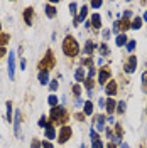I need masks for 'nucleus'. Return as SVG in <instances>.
<instances>
[{
    "instance_id": "obj_1",
    "label": "nucleus",
    "mask_w": 147,
    "mask_h": 148,
    "mask_svg": "<svg viewBox=\"0 0 147 148\" xmlns=\"http://www.w3.org/2000/svg\"><path fill=\"white\" fill-rule=\"evenodd\" d=\"M49 123L51 125H61V126H66V123L69 120V113L66 111L64 106H54V108H51L49 111Z\"/></svg>"
},
{
    "instance_id": "obj_2",
    "label": "nucleus",
    "mask_w": 147,
    "mask_h": 148,
    "mask_svg": "<svg viewBox=\"0 0 147 148\" xmlns=\"http://www.w3.org/2000/svg\"><path fill=\"white\" fill-rule=\"evenodd\" d=\"M63 52H64L66 57H76V56L80 54V44H78V40L74 39L73 36H68L64 37V40H63Z\"/></svg>"
},
{
    "instance_id": "obj_3",
    "label": "nucleus",
    "mask_w": 147,
    "mask_h": 148,
    "mask_svg": "<svg viewBox=\"0 0 147 148\" xmlns=\"http://www.w3.org/2000/svg\"><path fill=\"white\" fill-rule=\"evenodd\" d=\"M56 66V56L53 52V49H47L44 57L37 62V69L39 71H51V69H54Z\"/></svg>"
},
{
    "instance_id": "obj_4",
    "label": "nucleus",
    "mask_w": 147,
    "mask_h": 148,
    "mask_svg": "<svg viewBox=\"0 0 147 148\" xmlns=\"http://www.w3.org/2000/svg\"><path fill=\"white\" fill-rule=\"evenodd\" d=\"M71 136H73V130H71L69 125H66V126H61V128H59V133H58L56 140H58V143L64 145L68 140H71Z\"/></svg>"
},
{
    "instance_id": "obj_5",
    "label": "nucleus",
    "mask_w": 147,
    "mask_h": 148,
    "mask_svg": "<svg viewBox=\"0 0 147 148\" xmlns=\"http://www.w3.org/2000/svg\"><path fill=\"white\" fill-rule=\"evenodd\" d=\"M22 18H24V24L31 27L32 25V22H34V7H27V9H24L22 12Z\"/></svg>"
},
{
    "instance_id": "obj_6",
    "label": "nucleus",
    "mask_w": 147,
    "mask_h": 148,
    "mask_svg": "<svg viewBox=\"0 0 147 148\" xmlns=\"http://www.w3.org/2000/svg\"><path fill=\"white\" fill-rule=\"evenodd\" d=\"M135 67H137V57H135V56H129V59L125 61V66H123L125 73L132 74L134 71H135Z\"/></svg>"
},
{
    "instance_id": "obj_7",
    "label": "nucleus",
    "mask_w": 147,
    "mask_h": 148,
    "mask_svg": "<svg viewBox=\"0 0 147 148\" xmlns=\"http://www.w3.org/2000/svg\"><path fill=\"white\" fill-rule=\"evenodd\" d=\"M9 77L14 81L15 79V52H9Z\"/></svg>"
},
{
    "instance_id": "obj_8",
    "label": "nucleus",
    "mask_w": 147,
    "mask_h": 148,
    "mask_svg": "<svg viewBox=\"0 0 147 148\" xmlns=\"http://www.w3.org/2000/svg\"><path fill=\"white\" fill-rule=\"evenodd\" d=\"M110 79V69L108 67H101L100 73H98V83L100 84H107Z\"/></svg>"
},
{
    "instance_id": "obj_9",
    "label": "nucleus",
    "mask_w": 147,
    "mask_h": 148,
    "mask_svg": "<svg viewBox=\"0 0 147 148\" xmlns=\"http://www.w3.org/2000/svg\"><path fill=\"white\" fill-rule=\"evenodd\" d=\"M14 133H15V136L20 138V111L15 110V114H14Z\"/></svg>"
},
{
    "instance_id": "obj_10",
    "label": "nucleus",
    "mask_w": 147,
    "mask_h": 148,
    "mask_svg": "<svg viewBox=\"0 0 147 148\" xmlns=\"http://www.w3.org/2000/svg\"><path fill=\"white\" fill-rule=\"evenodd\" d=\"M44 136H46V140H54L56 136H58V133H56V128L54 125H51V123H47V126L44 128Z\"/></svg>"
},
{
    "instance_id": "obj_11",
    "label": "nucleus",
    "mask_w": 147,
    "mask_h": 148,
    "mask_svg": "<svg viewBox=\"0 0 147 148\" xmlns=\"http://www.w3.org/2000/svg\"><path fill=\"white\" fill-rule=\"evenodd\" d=\"M129 27H130V22H129V18H125V17L113 24V30H115V32H119L120 29H122V30H127Z\"/></svg>"
},
{
    "instance_id": "obj_12",
    "label": "nucleus",
    "mask_w": 147,
    "mask_h": 148,
    "mask_svg": "<svg viewBox=\"0 0 147 148\" xmlns=\"http://www.w3.org/2000/svg\"><path fill=\"white\" fill-rule=\"evenodd\" d=\"M105 92H107V96H115L117 94V83L115 81H108V83L105 84Z\"/></svg>"
},
{
    "instance_id": "obj_13",
    "label": "nucleus",
    "mask_w": 147,
    "mask_h": 148,
    "mask_svg": "<svg viewBox=\"0 0 147 148\" xmlns=\"http://www.w3.org/2000/svg\"><path fill=\"white\" fill-rule=\"evenodd\" d=\"M86 15H88V5H83L81 10L78 12V17L74 18V25H78L80 22H85V18H86Z\"/></svg>"
},
{
    "instance_id": "obj_14",
    "label": "nucleus",
    "mask_w": 147,
    "mask_h": 148,
    "mask_svg": "<svg viewBox=\"0 0 147 148\" xmlns=\"http://www.w3.org/2000/svg\"><path fill=\"white\" fill-rule=\"evenodd\" d=\"M85 79H86V74H85V69H83V67H78V69L74 71V81H76V84L85 83Z\"/></svg>"
},
{
    "instance_id": "obj_15",
    "label": "nucleus",
    "mask_w": 147,
    "mask_h": 148,
    "mask_svg": "<svg viewBox=\"0 0 147 148\" xmlns=\"http://www.w3.org/2000/svg\"><path fill=\"white\" fill-rule=\"evenodd\" d=\"M44 10H46V17L47 18H54L56 14H58V12H56V7L53 5V3H49V2L44 5Z\"/></svg>"
},
{
    "instance_id": "obj_16",
    "label": "nucleus",
    "mask_w": 147,
    "mask_h": 148,
    "mask_svg": "<svg viewBox=\"0 0 147 148\" xmlns=\"http://www.w3.org/2000/svg\"><path fill=\"white\" fill-rule=\"evenodd\" d=\"M37 81L42 84H49V71H39V74H37Z\"/></svg>"
},
{
    "instance_id": "obj_17",
    "label": "nucleus",
    "mask_w": 147,
    "mask_h": 148,
    "mask_svg": "<svg viewBox=\"0 0 147 148\" xmlns=\"http://www.w3.org/2000/svg\"><path fill=\"white\" fill-rule=\"evenodd\" d=\"M90 25H92L95 30L101 27V18H100L98 14H93V15H92V18H90Z\"/></svg>"
},
{
    "instance_id": "obj_18",
    "label": "nucleus",
    "mask_w": 147,
    "mask_h": 148,
    "mask_svg": "<svg viewBox=\"0 0 147 148\" xmlns=\"http://www.w3.org/2000/svg\"><path fill=\"white\" fill-rule=\"evenodd\" d=\"M93 51H95V42L93 40H86V44H85V49H83V52L88 56V57H92V54H93Z\"/></svg>"
},
{
    "instance_id": "obj_19",
    "label": "nucleus",
    "mask_w": 147,
    "mask_h": 148,
    "mask_svg": "<svg viewBox=\"0 0 147 148\" xmlns=\"http://www.w3.org/2000/svg\"><path fill=\"white\" fill-rule=\"evenodd\" d=\"M83 114H85V116L93 114V103L92 101H85L83 103Z\"/></svg>"
},
{
    "instance_id": "obj_20",
    "label": "nucleus",
    "mask_w": 147,
    "mask_h": 148,
    "mask_svg": "<svg viewBox=\"0 0 147 148\" xmlns=\"http://www.w3.org/2000/svg\"><path fill=\"white\" fill-rule=\"evenodd\" d=\"M5 106H7V121L9 123H12L14 121V114H12V111H14V104H12V101H7L5 103Z\"/></svg>"
},
{
    "instance_id": "obj_21",
    "label": "nucleus",
    "mask_w": 147,
    "mask_h": 148,
    "mask_svg": "<svg viewBox=\"0 0 147 148\" xmlns=\"http://www.w3.org/2000/svg\"><path fill=\"white\" fill-rule=\"evenodd\" d=\"M105 108H107V111H108V114H112V113L115 111V108H117V103L113 101L112 98H108V99L105 101Z\"/></svg>"
},
{
    "instance_id": "obj_22",
    "label": "nucleus",
    "mask_w": 147,
    "mask_h": 148,
    "mask_svg": "<svg viewBox=\"0 0 147 148\" xmlns=\"http://www.w3.org/2000/svg\"><path fill=\"white\" fill-rule=\"evenodd\" d=\"M95 120H96V128H98V130H105V116L96 114V116H95ZM95 120H93V125H95Z\"/></svg>"
},
{
    "instance_id": "obj_23",
    "label": "nucleus",
    "mask_w": 147,
    "mask_h": 148,
    "mask_svg": "<svg viewBox=\"0 0 147 148\" xmlns=\"http://www.w3.org/2000/svg\"><path fill=\"white\" fill-rule=\"evenodd\" d=\"M85 88H86V91H88V94H90V96H92V89H93V86H95V79H93V77H86V79H85Z\"/></svg>"
},
{
    "instance_id": "obj_24",
    "label": "nucleus",
    "mask_w": 147,
    "mask_h": 148,
    "mask_svg": "<svg viewBox=\"0 0 147 148\" xmlns=\"http://www.w3.org/2000/svg\"><path fill=\"white\" fill-rule=\"evenodd\" d=\"M9 40H10V34H7V32L0 34V47H5L9 44Z\"/></svg>"
},
{
    "instance_id": "obj_25",
    "label": "nucleus",
    "mask_w": 147,
    "mask_h": 148,
    "mask_svg": "<svg viewBox=\"0 0 147 148\" xmlns=\"http://www.w3.org/2000/svg\"><path fill=\"white\" fill-rule=\"evenodd\" d=\"M69 14H71L74 18L78 17V3H76V2H69Z\"/></svg>"
},
{
    "instance_id": "obj_26",
    "label": "nucleus",
    "mask_w": 147,
    "mask_h": 148,
    "mask_svg": "<svg viewBox=\"0 0 147 148\" xmlns=\"http://www.w3.org/2000/svg\"><path fill=\"white\" fill-rule=\"evenodd\" d=\"M115 42H117V46H119V47L125 46V44H127V36H125V34H119Z\"/></svg>"
},
{
    "instance_id": "obj_27",
    "label": "nucleus",
    "mask_w": 147,
    "mask_h": 148,
    "mask_svg": "<svg viewBox=\"0 0 147 148\" xmlns=\"http://www.w3.org/2000/svg\"><path fill=\"white\" fill-rule=\"evenodd\" d=\"M130 27L135 29V30H137V29H140V27H142V18H140V17H135L132 22H130Z\"/></svg>"
},
{
    "instance_id": "obj_28",
    "label": "nucleus",
    "mask_w": 147,
    "mask_h": 148,
    "mask_svg": "<svg viewBox=\"0 0 147 148\" xmlns=\"http://www.w3.org/2000/svg\"><path fill=\"white\" fill-rule=\"evenodd\" d=\"M47 103H49V106H51V108L58 106V96H56V94H49V98H47Z\"/></svg>"
},
{
    "instance_id": "obj_29",
    "label": "nucleus",
    "mask_w": 147,
    "mask_h": 148,
    "mask_svg": "<svg viewBox=\"0 0 147 148\" xmlns=\"http://www.w3.org/2000/svg\"><path fill=\"white\" fill-rule=\"evenodd\" d=\"M73 94L76 99H80V96H81V86L80 84H74L73 86Z\"/></svg>"
},
{
    "instance_id": "obj_30",
    "label": "nucleus",
    "mask_w": 147,
    "mask_h": 148,
    "mask_svg": "<svg viewBox=\"0 0 147 148\" xmlns=\"http://www.w3.org/2000/svg\"><path fill=\"white\" fill-rule=\"evenodd\" d=\"M47 123H49V118H47V116H41V118H39V121H37V125H39L41 128H46Z\"/></svg>"
},
{
    "instance_id": "obj_31",
    "label": "nucleus",
    "mask_w": 147,
    "mask_h": 148,
    "mask_svg": "<svg viewBox=\"0 0 147 148\" xmlns=\"http://www.w3.org/2000/svg\"><path fill=\"white\" fill-rule=\"evenodd\" d=\"M58 88H59V83H58V79H53V81H49V89L53 91V94H54V91H58Z\"/></svg>"
},
{
    "instance_id": "obj_32",
    "label": "nucleus",
    "mask_w": 147,
    "mask_h": 148,
    "mask_svg": "<svg viewBox=\"0 0 147 148\" xmlns=\"http://www.w3.org/2000/svg\"><path fill=\"white\" fill-rule=\"evenodd\" d=\"M115 135H117V138H119V140H122V136H123V128L120 126L119 123L115 125Z\"/></svg>"
},
{
    "instance_id": "obj_33",
    "label": "nucleus",
    "mask_w": 147,
    "mask_h": 148,
    "mask_svg": "<svg viewBox=\"0 0 147 148\" xmlns=\"http://www.w3.org/2000/svg\"><path fill=\"white\" fill-rule=\"evenodd\" d=\"M93 64H95V62H93V59H92V57H85V59H81V67H83V66L93 67Z\"/></svg>"
},
{
    "instance_id": "obj_34",
    "label": "nucleus",
    "mask_w": 147,
    "mask_h": 148,
    "mask_svg": "<svg viewBox=\"0 0 147 148\" xmlns=\"http://www.w3.org/2000/svg\"><path fill=\"white\" fill-rule=\"evenodd\" d=\"M108 52H110V49H108V46H107V44L103 42V44L100 46V54H101V56H107Z\"/></svg>"
},
{
    "instance_id": "obj_35",
    "label": "nucleus",
    "mask_w": 147,
    "mask_h": 148,
    "mask_svg": "<svg viewBox=\"0 0 147 148\" xmlns=\"http://www.w3.org/2000/svg\"><path fill=\"white\" fill-rule=\"evenodd\" d=\"M142 91L147 92V71L142 74Z\"/></svg>"
},
{
    "instance_id": "obj_36",
    "label": "nucleus",
    "mask_w": 147,
    "mask_h": 148,
    "mask_svg": "<svg viewBox=\"0 0 147 148\" xmlns=\"http://www.w3.org/2000/svg\"><path fill=\"white\" fill-rule=\"evenodd\" d=\"M115 110L119 111L120 114H122V113H125V101H120V103H117V108H115Z\"/></svg>"
},
{
    "instance_id": "obj_37",
    "label": "nucleus",
    "mask_w": 147,
    "mask_h": 148,
    "mask_svg": "<svg viewBox=\"0 0 147 148\" xmlns=\"http://www.w3.org/2000/svg\"><path fill=\"white\" fill-rule=\"evenodd\" d=\"M31 148H41V140L39 138H32V141H31Z\"/></svg>"
},
{
    "instance_id": "obj_38",
    "label": "nucleus",
    "mask_w": 147,
    "mask_h": 148,
    "mask_svg": "<svg viewBox=\"0 0 147 148\" xmlns=\"http://www.w3.org/2000/svg\"><path fill=\"white\" fill-rule=\"evenodd\" d=\"M90 138H92V141H95V140H100V136H98V133L95 131V128H92V131H90Z\"/></svg>"
},
{
    "instance_id": "obj_39",
    "label": "nucleus",
    "mask_w": 147,
    "mask_h": 148,
    "mask_svg": "<svg viewBox=\"0 0 147 148\" xmlns=\"http://www.w3.org/2000/svg\"><path fill=\"white\" fill-rule=\"evenodd\" d=\"M41 147H42V148H54V147H53V143H51L49 140H44V141H41Z\"/></svg>"
},
{
    "instance_id": "obj_40",
    "label": "nucleus",
    "mask_w": 147,
    "mask_h": 148,
    "mask_svg": "<svg viewBox=\"0 0 147 148\" xmlns=\"http://www.w3.org/2000/svg\"><path fill=\"white\" fill-rule=\"evenodd\" d=\"M92 148H103V143L100 140H95V141H92Z\"/></svg>"
},
{
    "instance_id": "obj_41",
    "label": "nucleus",
    "mask_w": 147,
    "mask_h": 148,
    "mask_svg": "<svg viewBox=\"0 0 147 148\" xmlns=\"http://www.w3.org/2000/svg\"><path fill=\"white\" fill-rule=\"evenodd\" d=\"M9 54V51H7V47H0V61L5 57V56Z\"/></svg>"
},
{
    "instance_id": "obj_42",
    "label": "nucleus",
    "mask_w": 147,
    "mask_h": 148,
    "mask_svg": "<svg viewBox=\"0 0 147 148\" xmlns=\"http://www.w3.org/2000/svg\"><path fill=\"white\" fill-rule=\"evenodd\" d=\"M127 49H129V52H132V51L135 49V40H130V42H127Z\"/></svg>"
},
{
    "instance_id": "obj_43",
    "label": "nucleus",
    "mask_w": 147,
    "mask_h": 148,
    "mask_svg": "<svg viewBox=\"0 0 147 148\" xmlns=\"http://www.w3.org/2000/svg\"><path fill=\"white\" fill-rule=\"evenodd\" d=\"M101 36H103V39H108V37H110V30H108V29H103V30H101Z\"/></svg>"
},
{
    "instance_id": "obj_44",
    "label": "nucleus",
    "mask_w": 147,
    "mask_h": 148,
    "mask_svg": "<svg viewBox=\"0 0 147 148\" xmlns=\"http://www.w3.org/2000/svg\"><path fill=\"white\" fill-rule=\"evenodd\" d=\"M86 77H95V67H90L88 69V76Z\"/></svg>"
},
{
    "instance_id": "obj_45",
    "label": "nucleus",
    "mask_w": 147,
    "mask_h": 148,
    "mask_svg": "<svg viewBox=\"0 0 147 148\" xmlns=\"http://www.w3.org/2000/svg\"><path fill=\"white\" fill-rule=\"evenodd\" d=\"M26 67H27V61L22 57V59H20V69H26Z\"/></svg>"
},
{
    "instance_id": "obj_46",
    "label": "nucleus",
    "mask_w": 147,
    "mask_h": 148,
    "mask_svg": "<svg viewBox=\"0 0 147 148\" xmlns=\"http://www.w3.org/2000/svg\"><path fill=\"white\" fill-rule=\"evenodd\" d=\"M92 7H93V9H100V7H101V2H95V0H93V2H92Z\"/></svg>"
},
{
    "instance_id": "obj_47",
    "label": "nucleus",
    "mask_w": 147,
    "mask_h": 148,
    "mask_svg": "<svg viewBox=\"0 0 147 148\" xmlns=\"http://www.w3.org/2000/svg\"><path fill=\"white\" fill-rule=\"evenodd\" d=\"M76 120L83 123V121H85V114H83V113H78V114H76Z\"/></svg>"
},
{
    "instance_id": "obj_48",
    "label": "nucleus",
    "mask_w": 147,
    "mask_h": 148,
    "mask_svg": "<svg viewBox=\"0 0 147 148\" xmlns=\"http://www.w3.org/2000/svg\"><path fill=\"white\" fill-rule=\"evenodd\" d=\"M107 136H108V138H110V140H113V138H115V136H113V131H112L110 128L107 130Z\"/></svg>"
},
{
    "instance_id": "obj_49",
    "label": "nucleus",
    "mask_w": 147,
    "mask_h": 148,
    "mask_svg": "<svg viewBox=\"0 0 147 148\" xmlns=\"http://www.w3.org/2000/svg\"><path fill=\"white\" fill-rule=\"evenodd\" d=\"M107 148H117V145H115V143H108V147Z\"/></svg>"
},
{
    "instance_id": "obj_50",
    "label": "nucleus",
    "mask_w": 147,
    "mask_h": 148,
    "mask_svg": "<svg viewBox=\"0 0 147 148\" xmlns=\"http://www.w3.org/2000/svg\"><path fill=\"white\" fill-rule=\"evenodd\" d=\"M122 148H129V145L127 143H122Z\"/></svg>"
},
{
    "instance_id": "obj_51",
    "label": "nucleus",
    "mask_w": 147,
    "mask_h": 148,
    "mask_svg": "<svg viewBox=\"0 0 147 148\" xmlns=\"http://www.w3.org/2000/svg\"><path fill=\"white\" fill-rule=\"evenodd\" d=\"M144 20H147V12H146V14H144Z\"/></svg>"
},
{
    "instance_id": "obj_52",
    "label": "nucleus",
    "mask_w": 147,
    "mask_h": 148,
    "mask_svg": "<svg viewBox=\"0 0 147 148\" xmlns=\"http://www.w3.org/2000/svg\"><path fill=\"white\" fill-rule=\"evenodd\" d=\"M0 34H2V24H0Z\"/></svg>"
},
{
    "instance_id": "obj_53",
    "label": "nucleus",
    "mask_w": 147,
    "mask_h": 148,
    "mask_svg": "<svg viewBox=\"0 0 147 148\" xmlns=\"http://www.w3.org/2000/svg\"><path fill=\"white\" fill-rule=\"evenodd\" d=\"M140 148H146V147H144V145H142V147H140Z\"/></svg>"
},
{
    "instance_id": "obj_54",
    "label": "nucleus",
    "mask_w": 147,
    "mask_h": 148,
    "mask_svg": "<svg viewBox=\"0 0 147 148\" xmlns=\"http://www.w3.org/2000/svg\"><path fill=\"white\" fill-rule=\"evenodd\" d=\"M81 148H85V147H83V145H81Z\"/></svg>"
}]
</instances>
